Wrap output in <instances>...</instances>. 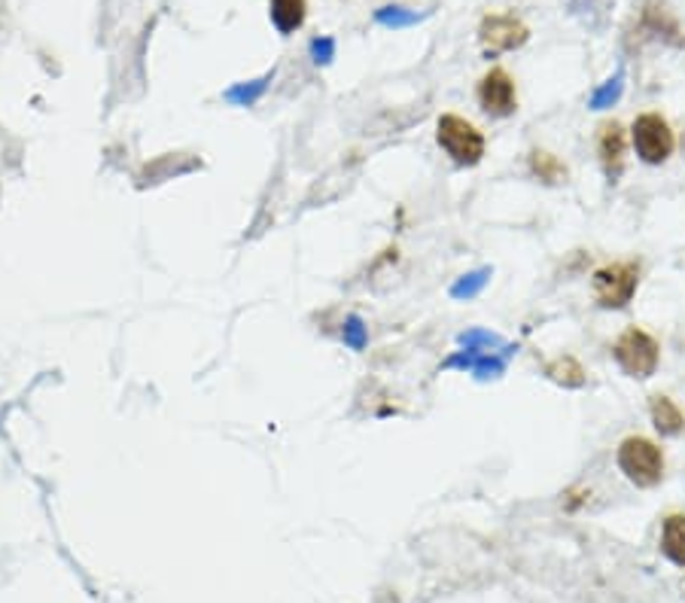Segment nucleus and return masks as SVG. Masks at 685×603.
<instances>
[{"label":"nucleus","instance_id":"8","mask_svg":"<svg viewBox=\"0 0 685 603\" xmlns=\"http://www.w3.org/2000/svg\"><path fill=\"white\" fill-rule=\"evenodd\" d=\"M639 28H643L646 34L664 40V43L685 47L683 24L676 22L674 10H671L664 0H646V3H643V12H639Z\"/></svg>","mask_w":685,"mask_h":603},{"label":"nucleus","instance_id":"3","mask_svg":"<svg viewBox=\"0 0 685 603\" xmlns=\"http://www.w3.org/2000/svg\"><path fill=\"white\" fill-rule=\"evenodd\" d=\"M613 354L615 363L622 366L625 375H631V379H649V375H655V369H658L662 348H658V342L652 339L649 332L631 326V330H625L615 339Z\"/></svg>","mask_w":685,"mask_h":603},{"label":"nucleus","instance_id":"11","mask_svg":"<svg viewBox=\"0 0 685 603\" xmlns=\"http://www.w3.org/2000/svg\"><path fill=\"white\" fill-rule=\"evenodd\" d=\"M308 0H272V22L281 34H293L305 24Z\"/></svg>","mask_w":685,"mask_h":603},{"label":"nucleus","instance_id":"12","mask_svg":"<svg viewBox=\"0 0 685 603\" xmlns=\"http://www.w3.org/2000/svg\"><path fill=\"white\" fill-rule=\"evenodd\" d=\"M662 552L676 567H685V515H667L662 527Z\"/></svg>","mask_w":685,"mask_h":603},{"label":"nucleus","instance_id":"9","mask_svg":"<svg viewBox=\"0 0 685 603\" xmlns=\"http://www.w3.org/2000/svg\"><path fill=\"white\" fill-rule=\"evenodd\" d=\"M625 129H622L618 122H603L601 131H597V155H601L603 171L613 180L618 178L622 168H625Z\"/></svg>","mask_w":685,"mask_h":603},{"label":"nucleus","instance_id":"6","mask_svg":"<svg viewBox=\"0 0 685 603\" xmlns=\"http://www.w3.org/2000/svg\"><path fill=\"white\" fill-rule=\"evenodd\" d=\"M479 40L482 47L491 56H500V52H512V49L524 47L531 40V28L508 16V12H487L482 24H479Z\"/></svg>","mask_w":685,"mask_h":603},{"label":"nucleus","instance_id":"14","mask_svg":"<svg viewBox=\"0 0 685 603\" xmlns=\"http://www.w3.org/2000/svg\"><path fill=\"white\" fill-rule=\"evenodd\" d=\"M548 379L564 384V388H582L585 384V369L573 360V356H557L555 363H548Z\"/></svg>","mask_w":685,"mask_h":603},{"label":"nucleus","instance_id":"13","mask_svg":"<svg viewBox=\"0 0 685 603\" xmlns=\"http://www.w3.org/2000/svg\"><path fill=\"white\" fill-rule=\"evenodd\" d=\"M531 171L536 174V178L543 180V183H561V180L567 178V168H564V162H561L557 155L545 153V150H533Z\"/></svg>","mask_w":685,"mask_h":603},{"label":"nucleus","instance_id":"10","mask_svg":"<svg viewBox=\"0 0 685 603\" xmlns=\"http://www.w3.org/2000/svg\"><path fill=\"white\" fill-rule=\"evenodd\" d=\"M649 414H652V424H655V430L662 433V436H676L679 430L685 426V418L683 412H679V405H676L671 396H652L649 402Z\"/></svg>","mask_w":685,"mask_h":603},{"label":"nucleus","instance_id":"4","mask_svg":"<svg viewBox=\"0 0 685 603\" xmlns=\"http://www.w3.org/2000/svg\"><path fill=\"white\" fill-rule=\"evenodd\" d=\"M639 284V265L637 262H613V265H603L594 272L591 290L601 308H625Z\"/></svg>","mask_w":685,"mask_h":603},{"label":"nucleus","instance_id":"7","mask_svg":"<svg viewBox=\"0 0 685 603\" xmlns=\"http://www.w3.org/2000/svg\"><path fill=\"white\" fill-rule=\"evenodd\" d=\"M475 98H479V104H482V110H485L487 117L503 119V117H512V113L518 110L515 80H512L503 68H491V71L482 77Z\"/></svg>","mask_w":685,"mask_h":603},{"label":"nucleus","instance_id":"2","mask_svg":"<svg viewBox=\"0 0 685 603\" xmlns=\"http://www.w3.org/2000/svg\"><path fill=\"white\" fill-rule=\"evenodd\" d=\"M618 470L639 488L658 485L664 475L662 449L646 436H627L618 445Z\"/></svg>","mask_w":685,"mask_h":603},{"label":"nucleus","instance_id":"1","mask_svg":"<svg viewBox=\"0 0 685 603\" xmlns=\"http://www.w3.org/2000/svg\"><path fill=\"white\" fill-rule=\"evenodd\" d=\"M436 141L451 155V162H457L463 168L479 165L482 155H485V134L475 129L473 122L454 117V113H445V117L439 119Z\"/></svg>","mask_w":685,"mask_h":603},{"label":"nucleus","instance_id":"5","mask_svg":"<svg viewBox=\"0 0 685 603\" xmlns=\"http://www.w3.org/2000/svg\"><path fill=\"white\" fill-rule=\"evenodd\" d=\"M631 138H634V150L643 162L649 165H662L671 159L676 147V138L667 119L658 117V113H643V117L634 119V129H631Z\"/></svg>","mask_w":685,"mask_h":603},{"label":"nucleus","instance_id":"15","mask_svg":"<svg viewBox=\"0 0 685 603\" xmlns=\"http://www.w3.org/2000/svg\"><path fill=\"white\" fill-rule=\"evenodd\" d=\"M683 143H685V141H683Z\"/></svg>","mask_w":685,"mask_h":603}]
</instances>
